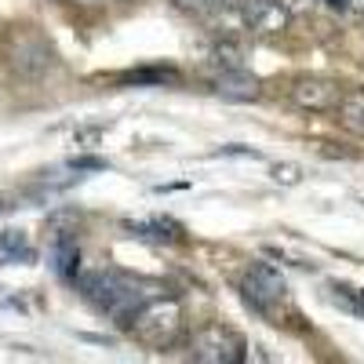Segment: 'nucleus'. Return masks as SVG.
<instances>
[{
    "label": "nucleus",
    "mask_w": 364,
    "mask_h": 364,
    "mask_svg": "<svg viewBox=\"0 0 364 364\" xmlns=\"http://www.w3.org/2000/svg\"><path fill=\"white\" fill-rule=\"evenodd\" d=\"M273 178L284 182V186H295V182L302 178V171H299V164H277L273 168Z\"/></svg>",
    "instance_id": "15"
},
{
    "label": "nucleus",
    "mask_w": 364,
    "mask_h": 364,
    "mask_svg": "<svg viewBox=\"0 0 364 364\" xmlns=\"http://www.w3.org/2000/svg\"><path fill=\"white\" fill-rule=\"evenodd\" d=\"M240 295H245V302L255 314L277 317V306L288 299V284H284V277L269 262H255L245 273V281H240Z\"/></svg>",
    "instance_id": "4"
},
{
    "label": "nucleus",
    "mask_w": 364,
    "mask_h": 364,
    "mask_svg": "<svg viewBox=\"0 0 364 364\" xmlns=\"http://www.w3.org/2000/svg\"><path fill=\"white\" fill-rule=\"evenodd\" d=\"M182 321H186V314H182V302L175 295H146L124 321V328L146 350H168L182 336Z\"/></svg>",
    "instance_id": "1"
},
{
    "label": "nucleus",
    "mask_w": 364,
    "mask_h": 364,
    "mask_svg": "<svg viewBox=\"0 0 364 364\" xmlns=\"http://www.w3.org/2000/svg\"><path fill=\"white\" fill-rule=\"evenodd\" d=\"M336 113H339V124L346 132L364 135V91H350V95H343L339 106H336Z\"/></svg>",
    "instance_id": "10"
},
{
    "label": "nucleus",
    "mask_w": 364,
    "mask_h": 364,
    "mask_svg": "<svg viewBox=\"0 0 364 364\" xmlns=\"http://www.w3.org/2000/svg\"><path fill=\"white\" fill-rule=\"evenodd\" d=\"M331 299H336L339 306H346L350 314L364 317V291H360V288H350V284H331Z\"/></svg>",
    "instance_id": "13"
},
{
    "label": "nucleus",
    "mask_w": 364,
    "mask_h": 364,
    "mask_svg": "<svg viewBox=\"0 0 364 364\" xmlns=\"http://www.w3.org/2000/svg\"><path fill=\"white\" fill-rule=\"evenodd\" d=\"M233 4H237V15L245 22V29L262 41L281 37L291 22V11L284 0H233Z\"/></svg>",
    "instance_id": "5"
},
{
    "label": "nucleus",
    "mask_w": 364,
    "mask_h": 364,
    "mask_svg": "<svg viewBox=\"0 0 364 364\" xmlns=\"http://www.w3.org/2000/svg\"><path fill=\"white\" fill-rule=\"evenodd\" d=\"M215 91L230 102H255L259 99V80L245 66H237V70H223L215 77Z\"/></svg>",
    "instance_id": "8"
},
{
    "label": "nucleus",
    "mask_w": 364,
    "mask_h": 364,
    "mask_svg": "<svg viewBox=\"0 0 364 364\" xmlns=\"http://www.w3.org/2000/svg\"><path fill=\"white\" fill-rule=\"evenodd\" d=\"M248 343L226 324H204L190 336V357L200 364H240Z\"/></svg>",
    "instance_id": "3"
},
{
    "label": "nucleus",
    "mask_w": 364,
    "mask_h": 364,
    "mask_svg": "<svg viewBox=\"0 0 364 364\" xmlns=\"http://www.w3.org/2000/svg\"><path fill=\"white\" fill-rule=\"evenodd\" d=\"M328 8H350V0H324Z\"/></svg>",
    "instance_id": "16"
},
{
    "label": "nucleus",
    "mask_w": 364,
    "mask_h": 364,
    "mask_svg": "<svg viewBox=\"0 0 364 364\" xmlns=\"http://www.w3.org/2000/svg\"><path fill=\"white\" fill-rule=\"evenodd\" d=\"M0 211H4V204H0Z\"/></svg>",
    "instance_id": "17"
},
{
    "label": "nucleus",
    "mask_w": 364,
    "mask_h": 364,
    "mask_svg": "<svg viewBox=\"0 0 364 364\" xmlns=\"http://www.w3.org/2000/svg\"><path fill=\"white\" fill-rule=\"evenodd\" d=\"M18 259H33V248L22 233H4L0 237V262H18Z\"/></svg>",
    "instance_id": "12"
},
{
    "label": "nucleus",
    "mask_w": 364,
    "mask_h": 364,
    "mask_svg": "<svg viewBox=\"0 0 364 364\" xmlns=\"http://www.w3.org/2000/svg\"><path fill=\"white\" fill-rule=\"evenodd\" d=\"M175 4L182 11H190V15H208V11H215L223 4H233V0H175Z\"/></svg>",
    "instance_id": "14"
},
{
    "label": "nucleus",
    "mask_w": 364,
    "mask_h": 364,
    "mask_svg": "<svg viewBox=\"0 0 364 364\" xmlns=\"http://www.w3.org/2000/svg\"><path fill=\"white\" fill-rule=\"evenodd\" d=\"M339 99H343L339 84H331L324 77H299L291 84V102L306 113H331L339 106Z\"/></svg>",
    "instance_id": "6"
},
{
    "label": "nucleus",
    "mask_w": 364,
    "mask_h": 364,
    "mask_svg": "<svg viewBox=\"0 0 364 364\" xmlns=\"http://www.w3.org/2000/svg\"><path fill=\"white\" fill-rule=\"evenodd\" d=\"M135 237H149L157 240V245H164V240H178V226L168 223V219H154V223H132L128 226Z\"/></svg>",
    "instance_id": "11"
},
{
    "label": "nucleus",
    "mask_w": 364,
    "mask_h": 364,
    "mask_svg": "<svg viewBox=\"0 0 364 364\" xmlns=\"http://www.w3.org/2000/svg\"><path fill=\"white\" fill-rule=\"evenodd\" d=\"M51 259H55V273H58V277L77 281V273H80V248H77L73 237H58Z\"/></svg>",
    "instance_id": "9"
},
{
    "label": "nucleus",
    "mask_w": 364,
    "mask_h": 364,
    "mask_svg": "<svg viewBox=\"0 0 364 364\" xmlns=\"http://www.w3.org/2000/svg\"><path fill=\"white\" fill-rule=\"evenodd\" d=\"M77 291L84 295L87 306H95L102 317L124 324L132 317V310L146 299L139 291V284L132 277L117 269H87V273H77Z\"/></svg>",
    "instance_id": "2"
},
{
    "label": "nucleus",
    "mask_w": 364,
    "mask_h": 364,
    "mask_svg": "<svg viewBox=\"0 0 364 364\" xmlns=\"http://www.w3.org/2000/svg\"><path fill=\"white\" fill-rule=\"evenodd\" d=\"M11 66L26 77H41L51 66V48L41 37H22L11 51Z\"/></svg>",
    "instance_id": "7"
}]
</instances>
